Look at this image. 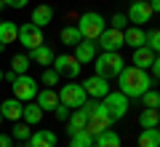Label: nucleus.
<instances>
[{"label":"nucleus","instance_id":"obj_25","mask_svg":"<svg viewBox=\"0 0 160 147\" xmlns=\"http://www.w3.org/2000/svg\"><path fill=\"white\" fill-rule=\"evenodd\" d=\"M22 118H24V123H27V126H38L40 120H43V110H40L35 102H32V104H24Z\"/></svg>","mask_w":160,"mask_h":147},{"label":"nucleus","instance_id":"obj_23","mask_svg":"<svg viewBox=\"0 0 160 147\" xmlns=\"http://www.w3.org/2000/svg\"><path fill=\"white\" fill-rule=\"evenodd\" d=\"M93 147H120V136H118V131H112V129L102 131V134L93 139Z\"/></svg>","mask_w":160,"mask_h":147},{"label":"nucleus","instance_id":"obj_38","mask_svg":"<svg viewBox=\"0 0 160 147\" xmlns=\"http://www.w3.org/2000/svg\"><path fill=\"white\" fill-rule=\"evenodd\" d=\"M147 6H149V11H152V16H155V13L160 11V0H149Z\"/></svg>","mask_w":160,"mask_h":147},{"label":"nucleus","instance_id":"obj_16","mask_svg":"<svg viewBox=\"0 0 160 147\" xmlns=\"http://www.w3.org/2000/svg\"><path fill=\"white\" fill-rule=\"evenodd\" d=\"M29 147H56V134L48 129H38L29 134Z\"/></svg>","mask_w":160,"mask_h":147},{"label":"nucleus","instance_id":"obj_11","mask_svg":"<svg viewBox=\"0 0 160 147\" xmlns=\"http://www.w3.org/2000/svg\"><path fill=\"white\" fill-rule=\"evenodd\" d=\"M83 91H86V96H93V99H104V96L109 94V83L104 78H99V75H91V78L83 80Z\"/></svg>","mask_w":160,"mask_h":147},{"label":"nucleus","instance_id":"obj_12","mask_svg":"<svg viewBox=\"0 0 160 147\" xmlns=\"http://www.w3.org/2000/svg\"><path fill=\"white\" fill-rule=\"evenodd\" d=\"M72 56L80 62V67H83V64H88V62H93V59L99 56L96 40H80V43L75 45V54H72Z\"/></svg>","mask_w":160,"mask_h":147},{"label":"nucleus","instance_id":"obj_3","mask_svg":"<svg viewBox=\"0 0 160 147\" xmlns=\"http://www.w3.org/2000/svg\"><path fill=\"white\" fill-rule=\"evenodd\" d=\"M104 29H107V19H104L102 13L88 11V13H83V16H80L78 32H80V38H83V40H96Z\"/></svg>","mask_w":160,"mask_h":147},{"label":"nucleus","instance_id":"obj_24","mask_svg":"<svg viewBox=\"0 0 160 147\" xmlns=\"http://www.w3.org/2000/svg\"><path fill=\"white\" fill-rule=\"evenodd\" d=\"M139 147H160V129H142Z\"/></svg>","mask_w":160,"mask_h":147},{"label":"nucleus","instance_id":"obj_39","mask_svg":"<svg viewBox=\"0 0 160 147\" xmlns=\"http://www.w3.org/2000/svg\"><path fill=\"white\" fill-rule=\"evenodd\" d=\"M3 78H6L8 83H13V80H16V72H3Z\"/></svg>","mask_w":160,"mask_h":147},{"label":"nucleus","instance_id":"obj_15","mask_svg":"<svg viewBox=\"0 0 160 147\" xmlns=\"http://www.w3.org/2000/svg\"><path fill=\"white\" fill-rule=\"evenodd\" d=\"M22 110L24 104L19 102V99H6V102H0V115L6 120H11V123H19L22 120Z\"/></svg>","mask_w":160,"mask_h":147},{"label":"nucleus","instance_id":"obj_9","mask_svg":"<svg viewBox=\"0 0 160 147\" xmlns=\"http://www.w3.org/2000/svg\"><path fill=\"white\" fill-rule=\"evenodd\" d=\"M96 45L102 48V51H109V54H115L118 48H123V32L120 29H112V27H107L102 35L96 38Z\"/></svg>","mask_w":160,"mask_h":147},{"label":"nucleus","instance_id":"obj_34","mask_svg":"<svg viewBox=\"0 0 160 147\" xmlns=\"http://www.w3.org/2000/svg\"><path fill=\"white\" fill-rule=\"evenodd\" d=\"M109 24H112V29H120V32H123V29H126V24H128V19L123 16V13H115V16L109 19Z\"/></svg>","mask_w":160,"mask_h":147},{"label":"nucleus","instance_id":"obj_7","mask_svg":"<svg viewBox=\"0 0 160 147\" xmlns=\"http://www.w3.org/2000/svg\"><path fill=\"white\" fill-rule=\"evenodd\" d=\"M19 43L24 45V48H38V45H43V29L40 27H35L32 22H27V24H22L19 27Z\"/></svg>","mask_w":160,"mask_h":147},{"label":"nucleus","instance_id":"obj_18","mask_svg":"<svg viewBox=\"0 0 160 147\" xmlns=\"http://www.w3.org/2000/svg\"><path fill=\"white\" fill-rule=\"evenodd\" d=\"M86 126H88V115H86V110H83V107L69 113V118H67V134L69 136L78 134V131H83Z\"/></svg>","mask_w":160,"mask_h":147},{"label":"nucleus","instance_id":"obj_6","mask_svg":"<svg viewBox=\"0 0 160 147\" xmlns=\"http://www.w3.org/2000/svg\"><path fill=\"white\" fill-rule=\"evenodd\" d=\"M11 88H13V99H19V102H32L35 96H38V80L29 78V75H16Z\"/></svg>","mask_w":160,"mask_h":147},{"label":"nucleus","instance_id":"obj_17","mask_svg":"<svg viewBox=\"0 0 160 147\" xmlns=\"http://www.w3.org/2000/svg\"><path fill=\"white\" fill-rule=\"evenodd\" d=\"M53 48L51 45H38V48H32V51H29V62L32 64H40V67H48V64H53Z\"/></svg>","mask_w":160,"mask_h":147},{"label":"nucleus","instance_id":"obj_1","mask_svg":"<svg viewBox=\"0 0 160 147\" xmlns=\"http://www.w3.org/2000/svg\"><path fill=\"white\" fill-rule=\"evenodd\" d=\"M118 86H120V94L126 96V99H139L147 88H152L155 80L149 78L147 70H139L133 64H126V67L120 70L118 75Z\"/></svg>","mask_w":160,"mask_h":147},{"label":"nucleus","instance_id":"obj_14","mask_svg":"<svg viewBox=\"0 0 160 147\" xmlns=\"http://www.w3.org/2000/svg\"><path fill=\"white\" fill-rule=\"evenodd\" d=\"M32 102L38 104V107L43 110V113H48V110L53 113V110L59 107V94H56L53 88H43V91H38V96H35Z\"/></svg>","mask_w":160,"mask_h":147},{"label":"nucleus","instance_id":"obj_40","mask_svg":"<svg viewBox=\"0 0 160 147\" xmlns=\"http://www.w3.org/2000/svg\"><path fill=\"white\" fill-rule=\"evenodd\" d=\"M3 8H6V6H3V0H0V11H3Z\"/></svg>","mask_w":160,"mask_h":147},{"label":"nucleus","instance_id":"obj_36","mask_svg":"<svg viewBox=\"0 0 160 147\" xmlns=\"http://www.w3.org/2000/svg\"><path fill=\"white\" fill-rule=\"evenodd\" d=\"M29 0H3V6H11V8H24Z\"/></svg>","mask_w":160,"mask_h":147},{"label":"nucleus","instance_id":"obj_10","mask_svg":"<svg viewBox=\"0 0 160 147\" xmlns=\"http://www.w3.org/2000/svg\"><path fill=\"white\" fill-rule=\"evenodd\" d=\"M53 70H56L59 75H64V78H78L80 75V62L72 56V54H62L59 59H53Z\"/></svg>","mask_w":160,"mask_h":147},{"label":"nucleus","instance_id":"obj_27","mask_svg":"<svg viewBox=\"0 0 160 147\" xmlns=\"http://www.w3.org/2000/svg\"><path fill=\"white\" fill-rule=\"evenodd\" d=\"M139 99H142V104H144L147 110H158V107H160V94L155 91V86H152V88H147Z\"/></svg>","mask_w":160,"mask_h":147},{"label":"nucleus","instance_id":"obj_33","mask_svg":"<svg viewBox=\"0 0 160 147\" xmlns=\"http://www.w3.org/2000/svg\"><path fill=\"white\" fill-rule=\"evenodd\" d=\"M40 83H43V86H46V88H53V86H56L59 83V72H56V70H46V72H43V78H40Z\"/></svg>","mask_w":160,"mask_h":147},{"label":"nucleus","instance_id":"obj_20","mask_svg":"<svg viewBox=\"0 0 160 147\" xmlns=\"http://www.w3.org/2000/svg\"><path fill=\"white\" fill-rule=\"evenodd\" d=\"M144 29L142 27H126L123 29V45H131V48H142L144 45Z\"/></svg>","mask_w":160,"mask_h":147},{"label":"nucleus","instance_id":"obj_30","mask_svg":"<svg viewBox=\"0 0 160 147\" xmlns=\"http://www.w3.org/2000/svg\"><path fill=\"white\" fill-rule=\"evenodd\" d=\"M80 40H83V38H80L78 27H64V29H62V43H64V45H78Z\"/></svg>","mask_w":160,"mask_h":147},{"label":"nucleus","instance_id":"obj_31","mask_svg":"<svg viewBox=\"0 0 160 147\" xmlns=\"http://www.w3.org/2000/svg\"><path fill=\"white\" fill-rule=\"evenodd\" d=\"M144 45H147L152 54L160 51V32H158V29H149V32L144 35Z\"/></svg>","mask_w":160,"mask_h":147},{"label":"nucleus","instance_id":"obj_13","mask_svg":"<svg viewBox=\"0 0 160 147\" xmlns=\"http://www.w3.org/2000/svg\"><path fill=\"white\" fill-rule=\"evenodd\" d=\"M83 110H86V115H88V120H99L102 126H112V118L107 115V110H104V104L99 102V99H91V102H86L83 104Z\"/></svg>","mask_w":160,"mask_h":147},{"label":"nucleus","instance_id":"obj_41","mask_svg":"<svg viewBox=\"0 0 160 147\" xmlns=\"http://www.w3.org/2000/svg\"><path fill=\"white\" fill-rule=\"evenodd\" d=\"M0 80H3V70H0Z\"/></svg>","mask_w":160,"mask_h":147},{"label":"nucleus","instance_id":"obj_26","mask_svg":"<svg viewBox=\"0 0 160 147\" xmlns=\"http://www.w3.org/2000/svg\"><path fill=\"white\" fill-rule=\"evenodd\" d=\"M139 123H142L144 129H158V123H160L158 110H147V107H144V110H142V115H139Z\"/></svg>","mask_w":160,"mask_h":147},{"label":"nucleus","instance_id":"obj_5","mask_svg":"<svg viewBox=\"0 0 160 147\" xmlns=\"http://www.w3.org/2000/svg\"><path fill=\"white\" fill-rule=\"evenodd\" d=\"M99 102L104 104V110H107V115L112 118V123H115V120H120L123 115L128 113V99L120 94V91H109V94L104 96V99H99Z\"/></svg>","mask_w":160,"mask_h":147},{"label":"nucleus","instance_id":"obj_2","mask_svg":"<svg viewBox=\"0 0 160 147\" xmlns=\"http://www.w3.org/2000/svg\"><path fill=\"white\" fill-rule=\"evenodd\" d=\"M123 67H126V64H123V56H120L118 51H115V54L102 51V56L93 59V70H96V75H99V78H104V80L118 78Z\"/></svg>","mask_w":160,"mask_h":147},{"label":"nucleus","instance_id":"obj_43","mask_svg":"<svg viewBox=\"0 0 160 147\" xmlns=\"http://www.w3.org/2000/svg\"><path fill=\"white\" fill-rule=\"evenodd\" d=\"M24 147H29V144H24Z\"/></svg>","mask_w":160,"mask_h":147},{"label":"nucleus","instance_id":"obj_32","mask_svg":"<svg viewBox=\"0 0 160 147\" xmlns=\"http://www.w3.org/2000/svg\"><path fill=\"white\" fill-rule=\"evenodd\" d=\"M29 134H32V129H29L27 123H16V126L11 129V139H22V142H27Z\"/></svg>","mask_w":160,"mask_h":147},{"label":"nucleus","instance_id":"obj_4","mask_svg":"<svg viewBox=\"0 0 160 147\" xmlns=\"http://www.w3.org/2000/svg\"><path fill=\"white\" fill-rule=\"evenodd\" d=\"M86 102H88V96H86V91H83L80 83H64L62 86V91H59V104H64L69 110H80Z\"/></svg>","mask_w":160,"mask_h":147},{"label":"nucleus","instance_id":"obj_42","mask_svg":"<svg viewBox=\"0 0 160 147\" xmlns=\"http://www.w3.org/2000/svg\"><path fill=\"white\" fill-rule=\"evenodd\" d=\"M0 123H3V115H0Z\"/></svg>","mask_w":160,"mask_h":147},{"label":"nucleus","instance_id":"obj_22","mask_svg":"<svg viewBox=\"0 0 160 147\" xmlns=\"http://www.w3.org/2000/svg\"><path fill=\"white\" fill-rule=\"evenodd\" d=\"M19 38V27L13 22H0V48H6L8 43Z\"/></svg>","mask_w":160,"mask_h":147},{"label":"nucleus","instance_id":"obj_8","mask_svg":"<svg viewBox=\"0 0 160 147\" xmlns=\"http://www.w3.org/2000/svg\"><path fill=\"white\" fill-rule=\"evenodd\" d=\"M126 19L133 24V27H142V24H147L149 19H152V11H149L147 0H133L131 6H128V13Z\"/></svg>","mask_w":160,"mask_h":147},{"label":"nucleus","instance_id":"obj_37","mask_svg":"<svg viewBox=\"0 0 160 147\" xmlns=\"http://www.w3.org/2000/svg\"><path fill=\"white\" fill-rule=\"evenodd\" d=\"M0 147H13V139H11V134H0Z\"/></svg>","mask_w":160,"mask_h":147},{"label":"nucleus","instance_id":"obj_19","mask_svg":"<svg viewBox=\"0 0 160 147\" xmlns=\"http://www.w3.org/2000/svg\"><path fill=\"white\" fill-rule=\"evenodd\" d=\"M158 59V54H152L147 48V45H142V48H133V67H139V70H149V64Z\"/></svg>","mask_w":160,"mask_h":147},{"label":"nucleus","instance_id":"obj_28","mask_svg":"<svg viewBox=\"0 0 160 147\" xmlns=\"http://www.w3.org/2000/svg\"><path fill=\"white\" fill-rule=\"evenodd\" d=\"M69 147H93V136L88 134L86 129H83V131H78V134H72Z\"/></svg>","mask_w":160,"mask_h":147},{"label":"nucleus","instance_id":"obj_35","mask_svg":"<svg viewBox=\"0 0 160 147\" xmlns=\"http://www.w3.org/2000/svg\"><path fill=\"white\" fill-rule=\"evenodd\" d=\"M69 113H72V110H69V107H64V104H59V107L53 110V115H56V120H67V118H69Z\"/></svg>","mask_w":160,"mask_h":147},{"label":"nucleus","instance_id":"obj_29","mask_svg":"<svg viewBox=\"0 0 160 147\" xmlns=\"http://www.w3.org/2000/svg\"><path fill=\"white\" fill-rule=\"evenodd\" d=\"M29 56H24V54H16V56L11 59V72H16V75H27V70H29Z\"/></svg>","mask_w":160,"mask_h":147},{"label":"nucleus","instance_id":"obj_21","mask_svg":"<svg viewBox=\"0 0 160 147\" xmlns=\"http://www.w3.org/2000/svg\"><path fill=\"white\" fill-rule=\"evenodd\" d=\"M51 22H53V8H51V6H46V3H40V6L32 11V24L43 29L46 24H51Z\"/></svg>","mask_w":160,"mask_h":147}]
</instances>
